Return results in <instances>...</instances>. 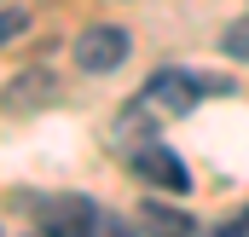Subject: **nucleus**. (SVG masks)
Segmentation results:
<instances>
[{"mask_svg": "<svg viewBox=\"0 0 249 237\" xmlns=\"http://www.w3.org/2000/svg\"><path fill=\"white\" fill-rule=\"evenodd\" d=\"M145 237H191V214H174L162 203H145Z\"/></svg>", "mask_w": 249, "mask_h": 237, "instance_id": "nucleus-6", "label": "nucleus"}, {"mask_svg": "<svg viewBox=\"0 0 249 237\" xmlns=\"http://www.w3.org/2000/svg\"><path fill=\"white\" fill-rule=\"evenodd\" d=\"M127 52H133V41H127V29H116V23H87V29L75 35V64H81L87 75L122 69Z\"/></svg>", "mask_w": 249, "mask_h": 237, "instance_id": "nucleus-3", "label": "nucleus"}, {"mask_svg": "<svg viewBox=\"0 0 249 237\" xmlns=\"http://www.w3.org/2000/svg\"><path fill=\"white\" fill-rule=\"evenodd\" d=\"M214 87H220V81H203V75H191V69H157V75L133 93V104H127V116H122L116 133H122V139H127V133H139V127L151 133L157 121L186 116L191 104H197L203 93H214Z\"/></svg>", "mask_w": 249, "mask_h": 237, "instance_id": "nucleus-1", "label": "nucleus"}, {"mask_svg": "<svg viewBox=\"0 0 249 237\" xmlns=\"http://www.w3.org/2000/svg\"><path fill=\"white\" fill-rule=\"evenodd\" d=\"M220 47H226V58H249V12L226 29V35H220Z\"/></svg>", "mask_w": 249, "mask_h": 237, "instance_id": "nucleus-7", "label": "nucleus"}, {"mask_svg": "<svg viewBox=\"0 0 249 237\" xmlns=\"http://www.w3.org/2000/svg\"><path fill=\"white\" fill-rule=\"evenodd\" d=\"M127 168L145 179V185H162V191H191V168L168 151V145H133V156H127Z\"/></svg>", "mask_w": 249, "mask_h": 237, "instance_id": "nucleus-4", "label": "nucleus"}, {"mask_svg": "<svg viewBox=\"0 0 249 237\" xmlns=\"http://www.w3.org/2000/svg\"><path fill=\"white\" fill-rule=\"evenodd\" d=\"M53 93H58L53 69H29V75H18V81L0 93V104H12V110H35V104H53Z\"/></svg>", "mask_w": 249, "mask_h": 237, "instance_id": "nucleus-5", "label": "nucleus"}, {"mask_svg": "<svg viewBox=\"0 0 249 237\" xmlns=\"http://www.w3.org/2000/svg\"><path fill=\"white\" fill-rule=\"evenodd\" d=\"M209 237H249V208L238 214V220H226V226H214Z\"/></svg>", "mask_w": 249, "mask_h": 237, "instance_id": "nucleus-10", "label": "nucleus"}, {"mask_svg": "<svg viewBox=\"0 0 249 237\" xmlns=\"http://www.w3.org/2000/svg\"><path fill=\"white\" fill-rule=\"evenodd\" d=\"M93 237H139V232H133L127 220H116L110 208H99V220H93Z\"/></svg>", "mask_w": 249, "mask_h": 237, "instance_id": "nucleus-8", "label": "nucleus"}, {"mask_svg": "<svg viewBox=\"0 0 249 237\" xmlns=\"http://www.w3.org/2000/svg\"><path fill=\"white\" fill-rule=\"evenodd\" d=\"M93 220H99V203L75 197V191H58V197L35 203V226L47 237H93Z\"/></svg>", "mask_w": 249, "mask_h": 237, "instance_id": "nucleus-2", "label": "nucleus"}, {"mask_svg": "<svg viewBox=\"0 0 249 237\" xmlns=\"http://www.w3.org/2000/svg\"><path fill=\"white\" fill-rule=\"evenodd\" d=\"M23 29H29V12H18V6H6V12H0V47H6V41H18Z\"/></svg>", "mask_w": 249, "mask_h": 237, "instance_id": "nucleus-9", "label": "nucleus"}]
</instances>
